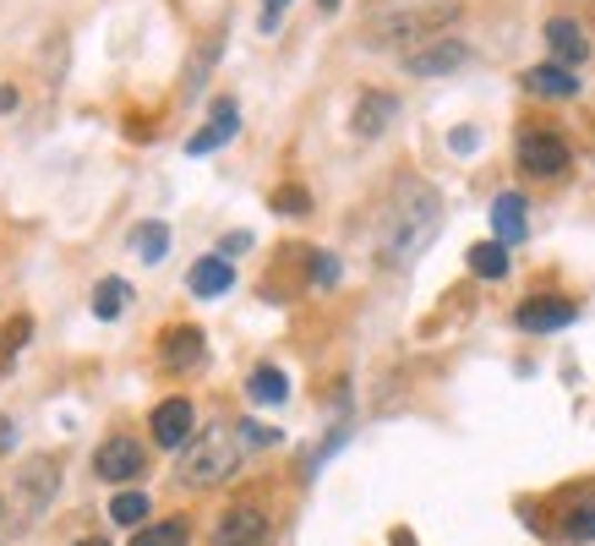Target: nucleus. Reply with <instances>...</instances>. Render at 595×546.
Instances as JSON below:
<instances>
[{"label":"nucleus","instance_id":"nucleus-1","mask_svg":"<svg viewBox=\"0 0 595 546\" xmlns=\"http://www.w3.org/2000/svg\"><path fill=\"white\" fill-rule=\"evenodd\" d=\"M443 230V192L421 175H404L394 198L377 219V263L383 269H410Z\"/></svg>","mask_w":595,"mask_h":546},{"label":"nucleus","instance_id":"nucleus-2","mask_svg":"<svg viewBox=\"0 0 595 546\" xmlns=\"http://www.w3.org/2000/svg\"><path fill=\"white\" fill-rule=\"evenodd\" d=\"M241 454H246L241 426H224V421H219V426L198 432V437L181 448V471H175V476L186 481V486H219V481L235 476Z\"/></svg>","mask_w":595,"mask_h":546},{"label":"nucleus","instance_id":"nucleus-3","mask_svg":"<svg viewBox=\"0 0 595 546\" xmlns=\"http://www.w3.org/2000/svg\"><path fill=\"white\" fill-rule=\"evenodd\" d=\"M460 17V0H426V6H399L389 17H372L366 28H361V44H372V50H383V44H399V39H437L448 22Z\"/></svg>","mask_w":595,"mask_h":546},{"label":"nucleus","instance_id":"nucleus-4","mask_svg":"<svg viewBox=\"0 0 595 546\" xmlns=\"http://www.w3.org/2000/svg\"><path fill=\"white\" fill-rule=\"evenodd\" d=\"M56 481H61L56 476V459H44V454H39V459H22V471H17V497H22V503H17V519H11L17 530H22V525H33V519L50 508Z\"/></svg>","mask_w":595,"mask_h":546},{"label":"nucleus","instance_id":"nucleus-5","mask_svg":"<svg viewBox=\"0 0 595 546\" xmlns=\"http://www.w3.org/2000/svg\"><path fill=\"white\" fill-rule=\"evenodd\" d=\"M464 61H470V44L454 39V33H437V39H426V44L404 50V61H399V67L410 71V77H448V71H460Z\"/></svg>","mask_w":595,"mask_h":546},{"label":"nucleus","instance_id":"nucleus-6","mask_svg":"<svg viewBox=\"0 0 595 546\" xmlns=\"http://www.w3.org/2000/svg\"><path fill=\"white\" fill-rule=\"evenodd\" d=\"M520 170L535 181H557L568 170V142L557 132H525L520 136Z\"/></svg>","mask_w":595,"mask_h":546},{"label":"nucleus","instance_id":"nucleus-7","mask_svg":"<svg viewBox=\"0 0 595 546\" xmlns=\"http://www.w3.org/2000/svg\"><path fill=\"white\" fill-rule=\"evenodd\" d=\"M93 471H99V481L127 486V481H137L142 471H148V448H142L137 437H110V443L93 454Z\"/></svg>","mask_w":595,"mask_h":546},{"label":"nucleus","instance_id":"nucleus-8","mask_svg":"<svg viewBox=\"0 0 595 546\" xmlns=\"http://www.w3.org/2000/svg\"><path fill=\"white\" fill-rule=\"evenodd\" d=\"M263 536H268V514L258 503H235L213 525V546H263Z\"/></svg>","mask_w":595,"mask_h":546},{"label":"nucleus","instance_id":"nucleus-9","mask_svg":"<svg viewBox=\"0 0 595 546\" xmlns=\"http://www.w3.org/2000/svg\"><path fill=\"white\" fill-rule=\"evenodd\" d=\"M579 317V306L568 301V295H530L525 306L514 312V323L525 328V334H552V328H568Z\"/></svg>","mask_w":595,"mask_h":546},{"label":"nucleus","instance_id":"nucleus-10","mask_svg":"<svg viewBox=\"0 0 595 546\" xmlns=\"http://www.w3.org/2000/svg\"><path fill=\"white\" fill-rule=\"evenodd\" d=\"M192 400H164V405L148 415V432H153V443L159 448H186L192 443Z\"/></svg>","mask_w":595,"mask_h":546},{"label":"nucleus","instance_id":"nucleus-11","mask_svg":"<svg viewBox=\"0 0 595 546\" xmlns=\"http://www.w3.org/2000/svg\"><path fill=\"white\" fill-rule=\"evenodd\" d=\"M394 121H399V99L394 93H383V88H372V93H361V99H355L350 132L355 136H383Z\"/></svg>","mask_w":595,"mask_h":546},{"label":"nucleus","instance_id":"nucleus-12","mask_svg":"<svg viewBox=\"0 0 595 546\" xmlns=\"http://www.w3.org/2000/svg\"><path fill=\"white\" fill-rule=\"evenodd\" d=\"M235 132H241V110H235V99H219V104H213V115H208V127L186 136V153H192V159H202V153L224 148Z\"/></svg>","mask_w":595,"mask_h":546},{"label":"nucleus","instance_id":"nucleus-13","mask_svg":"<svg viewBox=\"0 0 595 546\" xmlns=\"http://www.w3.org/2000/svg\"><path fill=\"white\" fill-rule=\"evenodd\" d=\"M159 361H164L170 372H198L202 366V328H192V323L164 328V340H159Z\"/></svg>","mask_w":595,"mask_h":546},{"label":"nucleus","instance_id":"nucleus-14","mask_svg":"<svg viewBox=\"0 0 595 546\" xmlns=\"http://www.w3.org/2000/svg\"><path fill=\"white\" fill-rule=\"evenodd\" d=\"M546 50L557 55V67L574 71L591 55V39H585V28H579L574 17H552V22H546Z\"/></svg>","mask_w":595,"mask_h":546},{"label":"nucleus","instance_id":"nucleus-15","mask_svg":"<svg viewBox=\"0 0 595 546\" xmlns=\"http://www.w3.org/2000/svg\"><path fill=\"white\" fill-rule=\"evenodd\" d=\"M520 82H525L535 99H574V93H579V77L568 67H530Z\"/></svg>","mask_w":595,"mask_h":546},{"label":"nucleus","instance_id":"nucleus-16","mask_svg":"<svg viewBox=\"0 0 595 546\" xmlns=\"http://www.w3.org/2000/svg\"><path fill=\"white\" fill-rule=\"evenodd\" d=\"M492 230H497V241L503 246H514V241H525V198L520 192H497V203H492Z\"/></svg>","mask_w":595,"mask_h":546},{"label":"nucleus","instance_id":"nucleus-17","mask_svg":"<svg viewBox=\"0 0 595 546\" xmlns=\"http://www.w3.org/2000/svg\"><path fill=\"white\" fill-rule=\"evenodd\" d=\"M186 284H192V295H224V290H235V269L213 252V257H198V263H192Z\"/></svg>","mask_w":595,"mask_h":546},{"label":"nucleus","instance_id":"nucleus-18","mask_svg":"<svg viewBox=\"0 0 595 546\" xmlns=\"http://www.w3.org/2000/svg\"><path fill=\"white\" fill-rule=\"evenodd\" d=\"M246 394H252V405H284L290 400V377L279 366H258L246 377Z\"/></svg>","mask_w":595,"mask_h":546},{"label":"nucleus","instance_id":"nucleus-19","mask_svg":"<svg viewBox=\"0 0 595 546\" xmlns=\"http://www.w3.org/2000/svg\"><path fill=\"white\" fill-rule=\"evenodd\" d=\"M127 301H132V284H127V279H99V290H93V317H99V323H115Z\"/></svg>","mask_w":595,"mask_h":546},{"label":"nucleus","instance_id":"nucleus-20","mask_svg":"<svg viewBox=\"0 0 595 546\" xmlns=\"http://www.w3.org/2000/svg\"><path fill=\"white\" fill-rule=\"evenodd\" d=\"M470 273H475V279H503V273H508V246H503V241L470 246Z\"/></svg>","mask_w":595,"mask_h":546},{"label":"nucleus","instance_id":"nucleus-21","mask_svg":"<svg viewBox=\"0 0 595 546\" xmlns=\"http://www.w3.org/2000/svg\"><path fill=\"white\" fill-rule=\"evenodd\" d=\"M186 542H192L186 519H159V525H142V530H132V546H186Z\"/></svg>","mask_w":595,"mask_h":546},{"label":"nucleus","instance_id":"nucleus-22","mask_svg":"<svg viewBox=\"0 0 595 546\" xmlns=\"http://www.w3.org/2000/svg\"><path fill=\"white\" fill-rule=\"evenodd\" d=\"M132 246H137L142 263H164V252H170V230H164L159 219H148V224H137Z\"/></svg>","mask_w":595,"mask_h":546},{"label":"nucleus","instance_id":"nucleus-23","mask_svg":"<svg viewBox=\"0 0 595 546\" xmlns=\"http://www.w3.org/2000/svg\"><path fill=\"white\" fill-rule=\"evenodd\" d=\"M110 519L142 530V519H148V492H115V497H110Z\"/></svg>","mask_w":595,"mask_h":546},{"label":"nucleus","instance_id":"nucleus-24","mask_svg":"<svg viewBox=\"0 0 595 546\" xmlns=\"http://www.w3.org/2000/svg\"><path fill=\"white\" fill-rule=\"evenodd\" d=\"M273 213H284V219L312 213V192H306V186H279V192H273Z\"/></svg>","mask_w":595,"mask_h":546},{"label":"nucleus","instance_id":"nucleus-25","mask_svg":"<svg viewBox=\"0 0 595 546\" xmlns=\"http://www.w3.org/2000/svg\"><path fill=\"white\" fill-rule=\"evenodd\" d=\"M563 536H568V542H595V503H585V508H568Z\"/></svg>","mask_w":595,"mask_h":546},{"label":"nucleus","instance_id":"nucleus-26","mask_svg":"<svg viewBox=\"0 0 595 546\" xmlns=\"http://www.w3.org/2000/svg\"><path fill=\"white\" fill-rule=\"evenodd\" d=\"M28 334H33V317H11V328H0V361H11Z\"/></svg>","mask_w":595,"mask_h":546},{"label":"nucleus","instance_id":"nucleus-27","mask_svg":"<svg viewBox=\"0 0 595 546\" xmlns=\"http://www.w3.org/2000/svg\"><path fill=\"white\" fill-rule=\"evenodd\" d=\"M312 284H339V257L333 252H312Z\"/></svg>","mask_w":595,"mask_h":546},{"label":"nucleus","instance_id":"nucleus-28","mask_svg":"<svg viewBox=\"0 0 595 546\" xmlns=\"http://www.w3.org/2000/svg\"><path fill=\"white\" fill-rule=\"evenodd\" d=\"M284 6H290V0H263V33H273V28H279Z\"/></svg>","mask_w":595,"mask_h":546},{"label":"nucleus","instance_id":"nucleus-29","mask_svg":"<svg viewBox=\"0 0 595 546\" xmlns=\"http://www.w3.org/2000/svg\"><path fill=\"white\" fill-rule=\"evenodd\" d=\"M246 246H252V235H246V230H235V235L219 246V257H230V252H246Z\"/></svg>","mask_w":595,"mask_h":546},{"label":"nucleus","instance_id":"nucleus-30","mask_svg":"<svg viewBox=\"0 0 595 546\" xmlns=\"http://www.w3.org/2000/svg\"><path fill=\"white\" fill-rule=\"evenodd\" d=\"M448 142H454L460 153H470V148H475V132H454V136H448Z\"/></svg>","mask_w":595,"mask_h":546},{"label":"nucleus","instance_id":"nucleus-31","mask_svg":"<svg viewBox=\"0 0 595 546\" xmlns=\"http://www.w3.org/2000/svg\"><path fill=\"white\" fill-rule=\"evenodd\" d=\"M6 110H17V88H0V115Z\"/></svg>","mask_w":595,"mask_h":546},{"label":"nucleus","instance_id":"nucleus-32","mask_svg":"<svg viewBox=\"0 0 595 546\" xmlns=\"http://www.w3.org/2000/svg\"><path fill=\"white\" fill-rule=\"evenodd\" d=\"M17 443V432H11V421H0V448H11Z\"/></svg>","mask_w":595,"mask_h":546},{"label":"nucleus","instance_id":"nucleus-33","mask_svg":"<svg viewBox=\"0 0 595 546\" xmlns=\"http://www.w3.org/2000/svg\"><path fill=\"white\" fill-rule=\"evenodd\" d=\"M317 6H323V11H339V0H317Z\"/></svg>","mask_w":595,"mask_h":546},{"label":"nucleus","instance_id":"nucleus-34","mask_svg":"<svg viewBox=\"0 0 595 546\" xmlns=\"http://www.w3.org/2000/svg\"><path fill=\"white\" fill-rule=\"evenodd\" d=\"M77 546H110V542H77Z\"/></svg>","mask_w":595,"mask_h":546}]
</instances>
